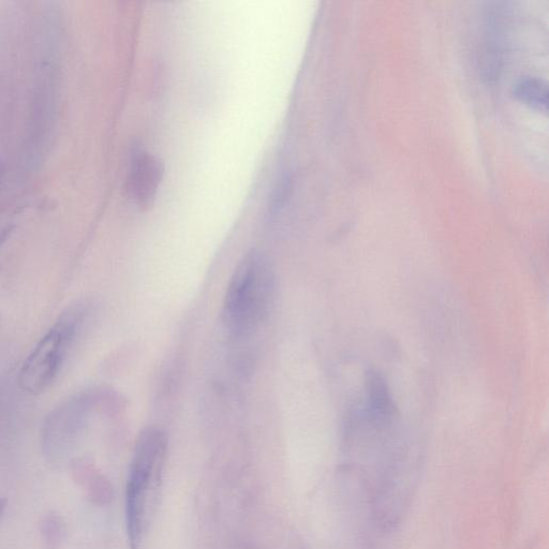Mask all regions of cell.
<instances>
[{"label":"cell","mask_w":549,"mask_h":549,"mask_svg":"<svg viewBox=\"0 0 549 549\" xmlns=\"http://www.w3.org/2000/svg\"><path fill=\"white\" fill-rule=\"evenodd\" d=\"M275 289L270 259L261 251H249L235 267L222 304L226 328L239 337L256 331L270 314Z\"/></svg>","instance_id":"1"},{"label":"cell","mask_w":549,"mask_h":549,"mask_svg":"<svg viewBox=\"0 0 549 549\" xmlns=\"http://www.w3.org/2000/svg\"><path fill=\"white\" fill-rule=\"evenodd\" d=\"M167 447L165 433L147 427L133 452L126 491V523L132 548L139 546L150 519Z\"/></svg>","instance_id":"2"},{"label":"cell","mask_w":549,"mask_h":549,"mask_svg":"<svg viewBox=\"0 0 549 549\" xmlns=\"http://www.w3.org/2000/svg\"><path fill=\"white\" fill-rule=\"evenodd\" d=\"M87 316L85 304L71 306L29 354L20 372V388L32 395L46 392L56 380Z\"/></svg>","instance_id":"3"},{"label":"cell","mask_w":549,"mask_h":549,"mask_svg":"<svg viewBox=\"0 0 549 549\" xmlns=\"http://www.w3.org/2000/svg\"><path fill=\"white\" fill-rule=\"evenodd\" d=\"M98 399L91 393L80 394L51 412L43 427L46 451L54 456L70 452L95 412Z\"/></svg>","instance_id":"4"},{"label":"cell","mask_w":549,"mask_h":549,"mask_svg":"<svg viewBox=\"0 0 549 549\" xmlns=\"http://www.w3.org/2000/svg\"><path fill=\"white\" fill-rule=\"evenodd\" d=\"M162 162L155 156L147 153L139 154L132 162L128 190L131 198L139 206H150L157 195L159 185L162 181Z\"/></svg>","instance_id":"5"},{"label":"cell","mask_w":549,"mask_h":549,"mask_svg":"<svg viewBox=\"0 0 549 549\" xmlns=\"http://www.w3.org/2000/svg\"><path fill=\"white\" fill-rule=\"evenodd\" d=\"M517 99L538 111H547V84L537 77H523L513 89Z\"/></svg>","instance_id":"6"},{"label":"cell","mask_w":549,"mask_h":549,"mask_svg":"<svg viewBox=\"0 0 549 549\" xmlns=\"http://www.w3.org/2000/svg\"><path fill=\"white\" fill-rule=\"evenodd\" d=\"M5 508H6V504L2 500H0V518H2Z\"/></svg>","instance_id":"7"}]
</instances>
